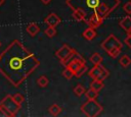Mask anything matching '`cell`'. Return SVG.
I'll list each match as a JSON object with an SVG mask.
<instances>
[{
  "instance_id": "obj_26",
  "label": "cell",
  "mask_w": 131,
  "mask_h": 117,
  "mask_svg": "<svg viewBox=\"0 0 131 117\" xmlns=\"http://www.w3.org/2000/svg\"><path fill=\"white\" fill-rule=\"evenodd\" d=\"M123 10L125 11V13L127 15H130L131 14V1H127L123 5Z\"/></svg>"
},
{
  "instance_id": "obj_32",
  "label": "cell",
  "mask_w": 131,
  "mask_h": 117,
  "mask_svg": "<svg viewBox=\"0 0 131 117\" xmlns=\"http://www.w3.org/2000/svg\"><path fill=\"white\" fill-rule=\"evenodd\" d=\"M0 47H1V42H0Z\"/></svg>"
},
{
  "instance_id": "obj_21",
  "label": "cell",
  "mask_w": 131,
  "mask_h": 117,
  "mask_svg": "<svg viewBox=\"0 0 131 117\" xmlns=\"http://www.w3.org/2000/svg\"><path fill=\"white\" fill-rule=\"evenodd\" d=\"M85 92H86V90H85V87H84L81 83H78V84L74 87V94H75L77 97H81L82 95L85 94Z\"/></svg>"
},
{
  "instance_id": "obj_2",
  "label": "cell",
  "mask_w": 131,
  "mask_h": 117,
  "mask_svg": "<svg viewBox=\"0 0 131 117\" xmlns=\"http://www.w3.org/2000/svg\"><path fill=\"white\" fill-rule=\"evenodd\" d=\"M66 4L72 10L79 9L83 11L88 26L97 28L119 6L120 0H66Z\"/></svg>"
},
{
  "instance_id": "obj_24",
  "label": "cell",
  "mask_w": 131,
  "mask_h": 117,
  "mask_svg": "<svg viewBox=\"0 0 131 117\" xmlns=\"http://www.w3.org/2000/svg\"><path fill=\"white\" fill-rule=\"evenodd\" d=\"M108 75H110V71L105 67L102 66V70H101V73H100V75H99L98 78L101 79V80H104V79H106L108 77Z\"/></svg>"
},
{
  "instance_id": "obj_15",
  "label": "cell",
  "mask_w": 131,
  "mask_h": 117,
  "mask_svg": "<svg viewBox=\"0 0 131 117\" xmlns=\"http://www.w3.org/2000/svg\"><path fill=\"white\" fill-rule=\"evenodd\" d=\"M89 60H90V62H91L93 65H99V64H101V62H102L103 59H102V57H101V55H100L99 53L94 52V53L90 56Z\"/></svg>"
},
{
  "instance_id": "obj_31",
  "label": "cell",
  "mask_w": 131,
  "mask_h": 117,
  "mask_svg": "<svg viewBox=\"0 0 131 117\" xmlns=\"http://www.w3.org/2000/svg\"><path fill=\"white\" fill-rule=\"evenodd\" d=\"M127 36H131V30L129 32H127Z\"/></svg>"
},
{
  "instance_id": "obj_23",
  "label": "cell",
  "mask_w": 131,
  "mask_h": 117,
  "mask_svg": "<svg viewBox=\"0 0 131 117\" xmlns=\"http://www.w3.org/2000/svg\"><path fill=\"white\" fill-rule=\"evenodd\" d=\"M12 99H13L18 105H20V106H21L23 102L25 101V97H24L20 93H15L14 95H12Z\"/></svg>"
},
{
  "instance_id": "obj_14",
  "label": "cell",
  "mask_w": 131,
  "mask_h": 117,
  "mask_svg": "<svg viewBox=\"0 0 131 117\" xmlns=\"http://www.w3.org/2000/svg\"><path fill=\"white\" fill-rule=\"evenodd\" d=\"M103 86H104L103 80H101L99 78H94L92 80V82L90 83V87L93 89V90H95V91H97V92L101 91L103 89Z\"/></svg>"
},
{
  "instance_id": "obj_5",
  "label": "cell",
  "mask_w": 131,
  "mask_h": 117,
  "mask_svg": "<svg viewBox=\"0 0 131 117\" xmlns=\"http://www.w3.org/2000/svg\"><path fill=\"white\" fill-rule=\"evenodd\" d=\"M0 107L8 114V117H13L16 115V113L19 111L20 109V105H18L13 99L11 95H7L5 96L1 102H0Z\"/></svg>"
},
{
  "instance_id": "obj_27",
  "label": "cell",
  "mask_w": 131,
  "mask_h": 117,
  "mask_svg": "<svg viewBox=\"0 0 131 117\" xmlns=\"http://www.w3.org/2000/svg\"><path fill=\"white\" fill-rule=\"evenodd\" d=\"M124 43L131 49V36H127V38L124 40Z\"/></svg>"
},
{
  "instance_id": "obj_25",
  "label": "cell",
  "mask_w": 131,
  "mask_h": 117,
  "mask_svg": "<svg viewBox=\"0 0 131 117\" xmlns=\"http://www.w3.org/2000/svg\"><path fill=\"white\" fill-rule=\"evenodd\" d=\"M86 70H87V64H85V65H83L76 73H75V77H77V78H79V77H81L85 72H86Z\"/></svg>"
},
{
  "instance_id": "obj_10",
  "label": "cell",
  "mask_w": 131,
  "mask_h": 117,
  "mask_svg": "<svg viewBox=\"0 0 131 117\" xmlns=\"http://www.w3.org/2000/svg\"><path fill=\"white\" fill-rule=\"evenodd\" d=\"M26 31L28 32V34H29L31 37H35V36H37V34L40 32V26H39L36 22H30L29 24H27Z\"/></svg>"
},
{
  "instance_id": "obj_1",
  "label": "cell",
  "mask_w": 131,
  "mask_h": 117,
  "mask_svg": "<svg viewBox=\"0 0 131 117\" xmlns=\"http://www.w3.org/2000/svg\"><path fill=\"white\" fill-rule=\"evenodd\" d=\"M39 59L21 42L13 40L0 54V73L18 87L40 65Z\"/></svg>"
},
{
  "instance_id": "obj_12",
  "label": "cell",
  "mask_w": 131,
  "mask_h": 117,
  "mask_svg": "<svg viewBox=\"0 0 131 117\" xmlns=\"http://www.w3.org/2000/svg\"><path fill=\"white\" fill-rule=\"evenodd\" d=\"M101 70H102V65H101V64H99V65H94V66L89 70L88 75H89L92 79L98 78L99 75H100V73H101Z\"/></svg>"
},
{
  "instance_id": "obj_19",
  "label": "cell",
  "mask_w": 131,
  "mask_h": 117,
  "mask_svg": "<svg viewBox=\"0 0 131 117\" xmlns=\"http://www.w3.org/2000/svg\"><path fill=\"white\" fill-rule=\"evenodd\" d=\"M119 63H120V65H121L122 67L126 68V67H128V66L131 64V58H130L128 55H123V56L119 59Z\"/></svg>"
},
{
  "instance_id": "obj_20",
  "label": "cell",
  "mask_w": 131,
  "mask_h": 117,
  "mask_svg": "<svg viewBox=\"0 0 131 117\" xmlns=\"http://www.w3.org/2000/svg\"><path fill=\"white\" fill-rule=\"evenodd\" d=\"M62 76L66 78V79H68V80H70V79H72L74 76H75V73H74V71L71 69V68H69L68 66H66V68L62 70Z\"/></svg>"
},
{
  "instance_id": "obj_16",
  "label": "cell",
  "mask_w": 131,
  "mask_h": 117,
  "mask_svg": "<svg viewBox=\"0 0 131 117\" xmlns=\"http://www.w3.org/2000/svg\"><path fill=\"white\" fill-rule=\"evenodd\" d=\"M62 111V108L60 106H58L57 104H52L49 108H48V112L52 115V116H57L61 113Z\"/></svg>"
},
{
  "instance_id": "obj_28",
  "label": "cell",
  "mask_w": 131,
  "mask_h": 117,
  "mask_svg": "<svg viewBox=\"0 0 131 117\" xmlns=\"http://www.w3.org/2000/svg\"><path fill=\"white\" fill-rule=\"evenodd\" d=\"M0 117H8V114L0 107Z\"/></svg>"
},
{
  "instance_id": "obj_8",
  "label": "cell",
  "mask_w": 131,
  "mask_h": 117,
  "mask_svg": "<svg viewBox=\"0 0 131 117\" xmlns=\"http://www.w3.org/2000/svg\"><path fill=\"white\" fill-rule=\"evenodd\" d=\"M60 22H61V18H60L57 14H55L54 12L49 13V14L44 18V23H46V24L49 25V26H55V27H56Z\"/></svg>"
},
{
  "instance_id": "obj_17",
  "label": "cell",
  "mask_w": 131,
  "mask_h": 117,
  "mask_svg": "<svg viewBox=\"0 0 131 117\" xmlns=\"http://www.w3.org/2000/svg\"><path fill=\"white\" fill-rule=\"evenodd\" d=\"M49 83V79L46 75H40L38 78H37V84L40 86V87H46Z\"/></svg>"
},
{
  "instance_id": "obj_6",
  "label": "cell",
  "mask_w": 131,
  "mask_h": 117,
  "mask_svg": "<svg viewBox=\"0 0 131 117\" xmlns=\"http://www.w3.org/2000/svg\"><path fill=\"white\" fill-rule=\"evenodd\" d=\"M77 51L75 49H73L72 47H70L69 45L67 44H63L56 52H55V56L59 59V61L62 63V64H67V62L74 56V54L76 53Z\"/></svg>"
},
{
  "instance_id": "obj_3",
  "label": "cell",
  "mask_w": 131,
  "mask_h": 117,
  "mask_svg": "<svg viewBox=\"0 0 131 117\" xmlns=\"http://www.w3.org/2000/svg\"><path fill=\"white\" fill-rule=\"evenodd\" d=\"M100 47L108 54V56H111L112 58H117L122 51L123 44L115 35L111 34L100 44Z\"/></svg>"
},
{
  "instance_id": "obj_9",
  "label": "cell",
  "mask_w": 131,
  "mask_h": 117,
  "mask_svg": "<svg viewBox=\"0 0 131 117\" xmlns=\"http://www.w3.org/2000/svg\"><path fill=\"white\" fill-rule=\"evenodd\" d=\"M96 31H95V28H93V27H91V26H88L83 33H82V37L85 39V40H87V41H92V40H94L95 39V37H96Z\"/></svg>"
},
{
  "instance_id": "obj_29",
  "label": "cell",
  "mask_w": 131,
  "mask_h": 117,
  "mask_svg": "<svg viewBox=\"0 0 131 117\" xmlns=\"http://www.w3.org/2000/svg\"><path fill=\"white\" fill-rule=\"evenodd\" d=\"M40 1H41V3H43L44 5H48L52 0H40Z\"/></svg>"
},
{
  "instance_id": "obj_4",
  "label": "cell",
  "mask_w": 131,
  "mask_h": 117,
  "mask_svg": "<svg viewBox=\"0 0 131 117\" xmlns=\"http://www.w3.org/2000/svg\"><path fill=\"white\" fill-rule=\"evenodd\" d=\"M82 113L87 117H96L98 116L102 110L103 107L96 101V100H88L81 106Z\"/></svg>"
},
{
  "instance_id": "obj_13",
  "label": "cell",
  "mask_w": 131,
  "mask_h": 117,
  "mask_svg": "<svg viewBox=\"0 0 131 117\" xmlns=\"http://www.w3.org/2000/svg\"><path fill=\"white\" fill-rule=\"evenodd\" d=\"M73 18L76 21H86V15L83 11L79 10V9H73V13H72Z\"/></svg>"
},
{
  "instance_id": "obj_22",
  "label": "cell",
  "mask_w": 131,
  "mask_h": 117,
  "mask_svg": "<svg viewBox=\"0 0 131 117\" xmlns=\"http://www.w3.org/2000/svg\"><path fill=\"white\" fill-rule=\"evenodd\" d=\"M56 28H55V26H49V25H47V27L45 28V31H44V34L48 37V38H53L55 35H56Z\"/></svg>"
},
{
  "instance_id": "obj_30",
  "label": "cell",
  "mask_w": 131,
  "mask_h": 117,
  "mask_svg": "<svg viewBox=\"0 0 131 117\" xmlns=\"http://www.w3.org/2000/svg\"><path fill=\"white\" fill-rule=\"evenodd\" d=\"M4 2H5V0H0V6H2L4 4Z\"/></svg>"
},
{
  "instance_id": "obj_11",
  "label": "cell",
  "mask_w": 131,
  "mask_h": 117,
  "mask_svg": "<svg viewBox=\"0 0 131 117\" xmlns=\"http://www.w3.org/2000/svg\"><path fill=\"white\" fill-rule=\"evenodd\" d=\"M119 25L125 31V32H129L131 30V16L130 15H126L125 17H123L120 22Z\"/></svg>"
},
{
  "instance_id": "obj_7",
  "label": "cell",
  "mask_w": 131,
  "mask_h": 117,
  "mask_svg": "<svg viewBox=\"0 0 131 117\" xmlns=\"http://www.w3.org/2000/svg\"><path fill=\"white\" fill-rule=\"evenodd\" d=\"M85 64H86V61H85L84 57H82L78 52H76L74 54V56L67 62L66 66H68L69 68H71L74 71V73H76Z\"/></svg>"
},
{
  "instance_id": "obj_18",
  "label": "cell",
  "mask_w": 131,
  "mask_h": 117,
  "mask_svg": "<svg viewBox=\"0 0 131 117\" xmlns=\"http://www.w3.org/2000/svg\"><path fill=\"white\" fill-rule=\"evenodd\" d=\"M85 96L87 98V100H96V98L98 97V92L93 90V89H89L85 92Z\"/></svg>"
}]
</instances>
